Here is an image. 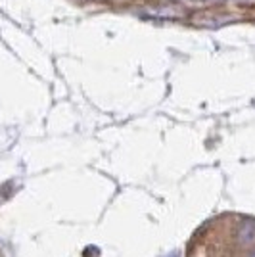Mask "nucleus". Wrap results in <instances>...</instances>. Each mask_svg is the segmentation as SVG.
<instances>
[{
	"label": "nucleus",
	"instance_id": "f03ea898",
	"mask_svg": "<svg viewBox=\"0 0 255 257\" xmlns=\"http://www.w3.org/2000/svg\"><path fill=\"white\" fill-rule=\"evenodd\" d=\"M245 257H255V249H253V251H249V253H247Z\"/></svg>",
	"mask_w": 255,
	"mask_h": 257
},
{
	"label": "nucleus",
	"instance_id": "7ed1b4c3",
	"mask_svg": "<svg viewBox=\"0 0 255 257\" xmlns=\"http://www.w3.org/2000/svg\"><path fill=\"white\" fill-rule=\"evenodd\" d=\"M169 257H177V255H175V253H173V255H169Z\"/></svg>",
	"mask_w": 255,
	"mask_h": 257
},
{
	"label": "nucleus",
	"instance_id": "f257e3e1",
	"mask_svg": "<svg viewBox=\"0 0 255 257\" xmlns=\"http://www.w3.org/2000/svg\"><path fill=\"white\" fill-rule=\"evenodd\" d=\"M238 242L242 246H255V223H244L238 228Z\"/></svg>",
	"mask_w": 255,
	"mask_h": 257
}]
</instances>
